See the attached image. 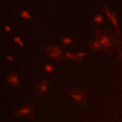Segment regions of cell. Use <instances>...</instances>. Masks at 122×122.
Instances as JSON below:
<instances>
[{"label":"cell","mask_w":122,"mask_h":122,"mask_svg":"<svg viewBox=\"0 0 122 122\" xmlns=\"http://www.w3.org/2000/svg\"><path fill=\"white\" fill-rule=\"evenodd\" d=\"M6 58L8 59V60H10V61H13L14 59L12 58V57H10V56H6Z\"/></svg>","instance_id":"cell-17"},{"label":"cell","mask_w":122,"mask_h":122,"mask_svg":"<svg viewBox=\"0 0 122 122\" xmlns=\"http://www.w3.org/2000/svg\"><path fill=\"white\" fill-rule=\"evenodd\" d=\"M89 45V48L93 50V51H103L104 50V47L102 46V44L97 40V39H94V40H92L88 43Z\"/></svg>","instance_id":"cell-6"},{"label":"cell","mask_w":122,"mask_h":122,"mask_svg":"<svg viewBox=\"0 0 122 122\" xmlns=\"http://www.w3.org/2000/svg\"><path fill=\"white\" fill-rule=\"evenodd\" d=\"M105 12H106V14H107V16H108L109 20H110V21H112V23L115 26V28H116V31L118 32V28H117V23H116L115 15H114L113 13H111V12H110V10H109V9H108L107 7H105Z\"/></svg>","instance_id":"cell-8"},{"label":"cell","mask_w":122,"mask_h":122,"mask_svg":"<svg viewBox=\"0 0 122 122\" xmlns=\"http://www.w3.org/2000/svg\"><path fill=\"white\" fill-rule=\"evenodd\" d=\"M46 51L48 52H53V53H58V54H64V51L60 46L57 45H50L46 47Z\"/></svg>","instance_id":"cell-7"},{"label":"cell","mask_w":122,"mask_h":122,"mask_svg":"<svg viewBox=\"0 0 122 122\" xmlns=\"http://www.w3.org/2000/svg\"><path fill=\"white\" fill-rule=\"evenodd\" d=\"M48 55H49L51 58H52V59H54V60H56V61H62V60H63V55H62V54L53 53V52H48Z\"/></svg>","instance_id":"cell-10"},{"label":"cell","mask_w":122,"mask_h":122,"mask_svg":"<svg viewBox=\"0 0 122 122\" xmlns=\"http://www.w3.org/2000/svg\"><path fill=\"white\" fill-rule=\"evenodd\" d=\"M95 35H96V39L102 44V46L104 47V49H111L112 47L113 40L109 35V33H106L102 30L96 29L95 30Z\"/></svg>","instance_id":"cell-1"},{"label":"cell","mask_w":122,"mask_h":122,"mask_svg":"<svg viewBox=\"0 0 122 122\" xmlns=\"http://www.w3.org/2000/svg\"><path fill=\"white\" fill-rule=\"evenodd\" d=\"M48 84H49V81L48 80H42L38 83L37 85V93L42 95L44 93H46L47 90H48Z\"/></svg>","instance_id":"cell-5"},{"label":"cell","mask_w":122,"mask_h":122,"mask_svg":"<svg viewBox=\"0 0 122 122\" xmlns=\"http://www.w3.org/2000/svg\"><path fill=\"white\" fill-rule=\"evenodd\" d=\"M86 55V53H84V52H77V56L81 59V57H83V56H85Z\"/></svg>","instance_id":"cell-15"},{"label":"cell","mask_w":122,"mask_h":122,"mask_svg":"<svg viewBox=\"0 0 122 122\" xmlns=\"http://www.w3.org/2000/svg\"><path fill=\"white\" fill-rule=\"evenodd\" d=\"M45 70H46V71H48V72H52V71H53V67H52L51 65H46V66H45Z\"/></svg>","instance_id":"cell-12"},{"label":"cell","mask_w":122,"mask_h":122,"mask_svg":"<svg viewBox=\"0 0 122 122\" xmlns=\"http://www.w3.org/2000/svg\"><path fill=\"white\" fill-rule=\"evenodd\" d=\"M7 81L12 86H15V87L19 86V78L15 72H11V73L8 74L7 75Z\"/></svg>","instance_id":"cell-4"},{"label":"cell","mask_w":122,"mask_h":122,"mask_svg":"<svg viewBox=\"0 0 122 122\" xmlns=\"http://www.w3.org/2000/svg\"><path fill=\"white\" fill-rule=\"evenodd\" d=\"M33 114V110L30 106H25L21 107L18 110L14 112V116L20 117V116H31Z\"/></svg>","instance_id":"cell-3"},{"label":"cell","mask_w":122,"mask_h":122,"mask_svg":"<svg viewBox=\"0 0 122 122\" xmlns=\"http://www.w3.org/2000/svg\"><path fill=\"white\" fill-rule=\"evenodd\" d=\"M66 56H67L69 59H71V61H73V62H80V61H81V59L77 56V53L67 52V53H66Z\"/></svg>","instance_id":"cell-9"},{"label":"cell","mask_w":122,"mask_h":122,"mask_svg":"<svg viewBox=\"0 0 122 122\" xmlns=\"http://www.w3.org/2000/svg\"><path fill=\"white\" fill-rule=\"evenodd\" d=\"M68 93L76 101L80 103H86L87 102V96L84 91L80 89H70L68 91Z\"/></svg>","instance_id":"cell-2"},{"label":"cell","mask_w":122,"mask_h":122,"mask_svg":"<svg viewBox=\"0 0 122 122\" xmlns=\"http://www.w3.org/2000/svg\"><path fill=\"white\" fill-rule=\"evenodd\" d=\"M121 57H122V53H121Z\"/></svg>","instance_id":"cell-19"},{"label":"cell","mask_w":122,"mask_h":122,"mask_svg":"<svg viewBox=\"0 0 122 122\" xmlns=\"http://www.w3.org/2000/svg\"><path fill=\"white\" fill-rule=\"evenodd\" d=\"M21 16L24 17V18H30V17H31V16L30 15V13H29L28 11H26V10H24V11L21 12Z\"/></svg>","instance_id":"cell-13"},{"label":"cell","mask_w":122,"mask_h":122,"mask_svg":"<svg viewBox=\"0 0 122 122\" xmlns=\"http://www.w3.org/2000/svg\"><path fill=\"white\" fill-rule=\"evenodd\" d=\"M94 22L96 23V24H101V23H103V17H102V15H95L94 16Z\"/></svg>","instance_id":"cell-11"},{"label":"cell","mask_w":122,"mask_h":122,"mask_svg":"<svg viewBox=\"0 0 122 122\" xmlns=\"http://www.w3.org/2000/svg\"><path fill=\"white\" fill-rule=\"evenodd\" d=\"M5 30H6L7 31H10V27H8V26H6V27H5Z\"/></svg>","instance_id":"cell-18"},{"label":"cell","mask_w":122,"mask_h":122,"mask_svg":"<svg viewBox=\"0 0 122 122\" xmlns=\"http://www.w3.org/2000/svg\"><path fill=\"white\" fill-rule=\"evenodd\" d=\"M62 40H63V43H64V44H70V43H71V41H72L71 38H69V37H64Z\"/></svg>","instance_id":"cell-14"},{"label":"cell","mask_w":122,"mask_h":122,"mask_svg":"<svg viewBox=\"0 0 122 122\" xmlns=\"http://www.w3.org/2000/svg\"><path fill=\"white\" fill-rule=\"evenodd\" d=\"M14 41H15V42H18V43L21 42V41H20V37H15V38H14Z\"/></svg>","instance_id":"cell-16"}]
</instances>
